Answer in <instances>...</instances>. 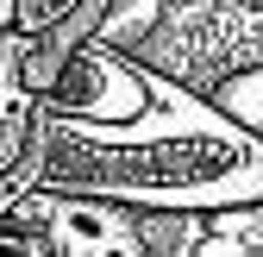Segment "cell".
Returning a JSON list of instances; mask_svg holds the SVG:
<instances>
[{"instance_id":"1","label":"cell","mask_w":263,"mask_h":257,"mask_svg":"<svg viewBox=\"0 0 263 257\" xmlns=\"http://www.w3.org/2000/svg\"><path fill=\"white\" fill-rule=\"evenodd\" d=\"M25 188L213 213L263 201V132L94 31L38 88L31 144L0 176V207Z\"/></svg>"},{"instance_id":"2","label":"cell","mask_w":263,"mask_h":257,"mask_svg":"<svg viewBox=\"0 0 263 257\" xmlns=\"http://www.w3.org/2000/svg\"><path fill=\"white\" fill-rule=\"evenodd\" d=\"M101 38L213 94L226 76L263 69V0H107Z\"/></svg>"},{"instance_id":"3","label":"cell","mask_w":263,"mask_h":257,"mask_svg":"<svg viewBox=\"0 0 263 257\" xmlns=\"http://www.w3.org/2000/svg\"><path fill=\"white\" fill-rule=\"evenodd\" d=\"M0 251H76V257H151L144 207L69 188H25L0 207Z\"/></svg>"},{"instance_id":"4","label":"cell","mask_w":263,"mask_h":257,"mask_svg":"<svg viewBox=\"0 0 263 257\" xmlns=\"http://www.w3.org/2000/svg\"><path fill=\"white\" fill-rule=\"evenodd\" d=\"M31 119H38V94L25 82V31L13 25L7 38H0V176L25 157Z\"/></svg>"},{"instance_id":"5","label":"cell","mask_w":263,"mask_h":257,"mask_svg":"<svg viewBox=\"0 0 263 257\" xmlns=\"http://www.w3.org/2000/svg\"><path fill=\"white\" fill-rule=\"evenodd\" d=\"M201 257H263V201L213 207V213H207Z\"/></svg>"},{"instance_id":"6","label":"cell","mask_w":263,"mask_h":257,"mask_svg":"<svg viewBox=\"0 0 263 257\" xmlns=\"http://www.w3.org/2000/svg\"><path fill=\"white\" fill-rule=\"evenodd\" d=\"M213 101L226 107V113H238L251 132H263V69H245V76H226L219 88H213Z\"/></svg>"},{"instance_id":"7","label":"cell","mask_w":263,"mask_h":257,"mask_svg":"<svg viewBox=\"0 0 263 257\" xmlns=\"http://www.w3.org/2000/svg\"><path fill=\"white\" fill-rule=\"evenodd\" d=\"M69 7H82V0H19V13H13V25H19V31H44L50 19H63Z\"/></svg>"},{"instance_id":"8","label":"cell","mask_w":263,"mask_h":257,"mask_svg":"<svg viewBox=\"0 0 263 257\" xmlns=\"http://www.w3.org/2000/svg\"><path fill=\"white\" fill-rule=\"evenodd\" d=\"M13 13H19V0H0V38L13 31Z\"/></svg>"}]
</instances>
